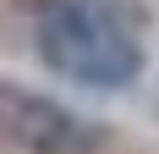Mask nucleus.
Segmentation results:
<instances>
[{
    "instance_id": "obj_1",
    "label": "nucleus",
    "mask_w": 159,
    "mask_h": 154,
    "mask_svg": "<svg viewBox=\"0 0 159 154\" xmlns=\"http://www.w3.org/2000/svg\"><path fill=\"white\" fill-rule=\"evenodd\" d=\"M33 50L55 77L93 94H121L143 77V33L121 0H39Z\"/></svg>"
},
{
    "instance_id": "obj_2",
    "label": "nucleus",
    "mask_w": 159,
    "mask_h": 154,
    "mask_svg": "<svg viewBox=\"0 0 159 154\" xmlns=\"http://www.w3.org/2000/svg\"><path fill=\"white\" fill-rule=\"evenodd\" d=\"M0 143H11L22 154H99L104 127L39 88L0 83Z\"/></svg>"
}]
</instances>
